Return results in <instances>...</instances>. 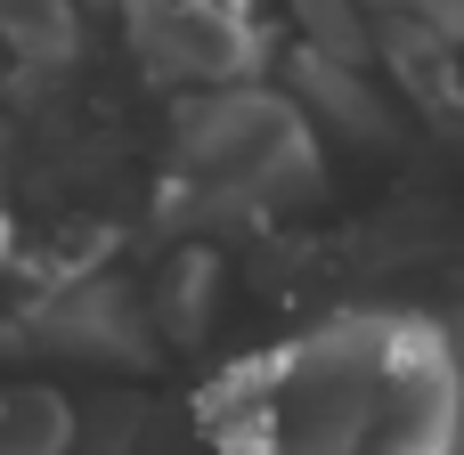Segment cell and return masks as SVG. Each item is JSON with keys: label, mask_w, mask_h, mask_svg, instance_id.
<instances>
[{"label": "cell", "mask_w": 464, "mask_h": 455, "mask_svg": "<svg viewBox=\"0 0 464 455\" xmlns=\"http://www.w3.org/2000/svg\"><path fill=\"white\" fill-rule=\"evenodd\" d=\"M179 155L212 179L253 195L261 212L318 187V147L302 130V114L269 90H212L196 106H179Z\"/></svg>", "instance_id": "1"}, {"label": "cell", "mask_w": 464, "mask_h": 455, "mask_svg": "<svg viewBox=\"0 0 464 455\" xmlns=\"http://www.w3.org/2000/svg\"><path fill=\"white\" fill-rule=\"evenodd\" d=\"M24 334L49 342V350H65V358H98V366H147L155 358L147 301H130L106 277H73V285L41 293L33 318H24Z\"/></svg>", "instance_id": "2"}, {"label": "cell", "mask_w": 464, "mask_h": 455, "mask_svg": "<svg viewBox=\"0 0 464 455\" xmlns=\"http://www.w3.org/2000/svg\"><path fill=\"white\" fill-rule=\"evenodd\" d=\"M139 49H147V65L155 73H188V81H228V73H245L253 65V33H245V16L237 8H220V0H155V8H139Z\"/></svg>", "instance_id": "3"}, {"label": "cell", "mask_w": 464, "mask_h": 455, "mask_svg": "<svg viewBox=\"0 0 464 455\" xmlns=\"http://www.w3.org/2000/svg\"><path fill=\"white\" fill-rule=\"evenodd\" d=\"M294 81H302V98H310L318 122H334V130H351V138H383V130H392V106L367 90L359 65H343V57H326V49H302V57H294Z\"/></svg>", "instance_id": "4"}, {"label": "cell", "mask_w": 464, "mask_h": 455, "mask_svg": "<svg viewBox=\"0 0 464 455\" xmlns=\"http://www.w3.org/2000/svg\"><path fill=\"white\" fill-rule=\"evenodd\" d=\"M73 431H82V415H73L49 383L0 391V455H65Z\"/></svg>", "instance_id": "5"}, {"label": "cell", "mask_w": 464, "mask_h": 455, "mask_svg": "<svg viewBox=\"0 0 464 455\" xmlns=\"http://www.w3.org/2000/svg\"><path fill=\"white\" fill-rule=\"evenodd\" d=\"M0 49H16L24 65H65L82 49L73 0H0Z\"/></svg>", "instance_id": "6"}, {"label": "cell", "mask_w": 464, "mask_h": 455, "mask_svg": "<svg viewBox=\"0 0 464 455\" xmlns=\"http://www.w3.org/2000/svg\"><path fill=\"white\" fill-rule=\"evenodd\" d=\"M212 285H220V261H212L204 244H196V252H179V261L163 269V301H155V309H163V326L196 342V334L212 326Z\"/></svg>", "instance_id": "7"}, {"label": "cell", "mask_w": 464, "mask_h": 455, "mask_svg": "<svg viewBox=\"0 0 464 455\" xmlns=\"http://www.w3.org/2000/svg\"><path fill=\"white\" fill-rule=\"evenodd\" d=\"M294 16H302V33H310V49H326V57H343V65H367V24H359V0H294Z\"/></svg>", "instance_id": "8"}, {"label": "cell", "mask_w": 464, "mask_h": 455, "mask_svg": "<svg viewBox=\"0 0 464 455\" xmlns=\"http://www.w3.org/2000/svg\"><path fill=\"white\" fill-rule=\"evenodd\" d=\"M130 423H139V407H106V415H90V431H73L65 455H130Z\"/></svg>", "instance_id": "9"}, {"label": "cell", "mask_w": 464, "mask_h": 455, "mask_svg": "<svg viewBox=\"0 0 464 455\" xmlns=\"http://www.w3.org/2000/svg\"><path fill=\"white\" fill-rule=\"evenodd\" d=\"M0 261H8V228H0Z\"/></svg>", "instance_id": "10"}]
</instances>
